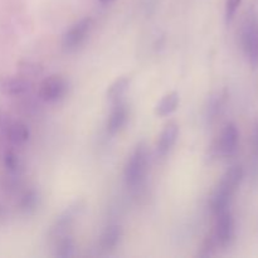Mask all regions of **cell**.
<instances>
[{"label":"cell","mask_w":258,"mask_h":258,"mask_svg":"<svg viewBox=\"0 0 258 258\" xmlns=\"http://www.w3.org/2000/svg\"><path fill=\"white\" fill-rule=\"evenodd\" d=\"M243 168L238 164L227 169L226 173L219 179L209 201V206L214 214L229 208L232 199L236 196L237 190L243 181Z\"/></svg>","instance_id":"6da1fadb"},{"label":"cell","mask_w":258,"mask_h":258,"mask_svg":"<svg viewBox=\"0 0 258 258\" xmlns=\"http://www.w3.org/2000/svg\"><path fill=\"white\" fill-rule=\"evenodd\" d=\"M149 170V150L144 141L139 143L126 161L123 179L128 188H138L144 183Z\"/></svg>","instance_id":"7a4b0ae2"},{"label":"cell","mask_w":258,"mask_h":258,"mask_svg":"<svg viewBox=\"0 0 258 258\" xmlns=\"http://www.w3.org/2000/svg\"><path fill=\"white\" fill-rule=\"evenodd\" d=\"M239 43L247 60L253 68L258 67V18L251 14L242 23Z\"/></svg>","instance_id":"3957f363"},{"label":"cell","mask_w":258,"mask_h":258,"mask_svg":"<svg viewBox=\"0 0 258 258\" xmlns=\"http://www.w3.org/2000/svg\"><path fill=\"white\" fill-rule=\"evenodd\" d=\"M234 236H236V224H234L233 214L231 209L227 208L216 214V224L211 237L213 238L217 248L224 249L231 246Z\"/></svg>","instance_id":"277c9868"},{"label":"cell","mask_w":258,"mask_h":258,"mask_svg":"<svg viewBox=\"0 0 258 258\" xmlns=\"http://www.w3.org/2000/svg\"><path fill=\"white\" fill-rule=\"evenodd\" d=\"M86 208V203L82 199H77L73 203H71L67 208L63 212H60L59 216L54 219L53 224L50 226L49 237L52 239H57L59 237L64 236L68 233V231L71 229V227L75 224V222L77 221L81 217V214L83 213Z\"/></svg>","instance_id":"5b68a950"},{"label":"cell","mask_w":258,"mask_h":258,"mask_svg":"<svg viewBox=\"0 0 258 258\" xmlns=\"http://www.w3.org/2000/svg\"><path fill=\"white\" fill-rule=\"evenodd\" d=\"M239 133L236 123L227 122L214 141L213 153L218 158H231L238 149Z\"/></svg>","instance_id":"8992f818"},{"label":"cell","mask_w":258,"mask_h":258,"mask_svg":"<svg viewBox=\"0 0 258 258\" xmlns=\"http://www.w3.org/2000/svg\"><path fill=\"white\" fill-rule=\"evenodd\" d=\"M68 92V82L63 76L52 75L44 78L39 85L38 96L47 103L59 102Z\"/></svg>","instance_id":"52a82bcc"},{"label":"cell","mask_w":258,"mask_h":258,"mask_svg":"<svg viewBox=\"0 0 258 258\" xmlns=\"http://www.w3.org/2000/svg\"><path fill=\"white\" fill-rule=\"evenodd\" d=\"M92 30V19L91 18H82L76 22L62 37V47L67 52L78 49L90 35Z\"/></svg>","instance_id":"ba28073f"},{"label":"cell","mask_w":258,"mask_h":258,"mask_svg":"<svg viewBox=\"0 0 258 258\" xmlns=\"http://www.w3.org/2000/svg\"><path fill=\"white\" fill-rule=\"evenodd\" d=\"M32 90V82L23 76L0 77V95L9 97H22Z\"/></svg>","instance_id":"9c48e42d"},{"label":"cell","mask_w":258,"mask_h":258,"mask_svg":"<svg viewBox=\"0 0 258 258\" xmlns=\"http://www.w3.org/2000/svg\"><path fill=\"white\" fill-rule=\"evenodd\" d=\"M179 135V126L176 122H168L159 135L158 143H156V154L161 158L168 155L173 150Z\"/></svg>","instance_id":"30bf717a"},{"label":"cell","mask_w":258,"mask_h":258,"mask_svg":"<svg viewBox=\"0 0 258 258\" xmlns=\"http://www.w3.org/2000/svg\"><path fill=\"white\" fill-rule=\"evenodd\" d=\"M128 120V108L125 102H118L112 105L110 116L107 120V133L111 135H116L125 127Z\"/></svg>","instance_id":"8fae6325"},{"label":"cell","mask_w":258,"mask_h":258,"mask_svg":"<svg viewBox=\"0 0 258 258\" xmlns=\"http://www.w3.org/2000/svg\"><path fill=\"white\" fill-rule=\"evenodd\" d=\"M4 135L12 145L20 146L28 143L30 138V130L22 121H13L4 133Z\"/></svg>","instance_id":"7c38bea8"},{"label":"cell","mask_w":258,"mask_h":258,"mask_svg":"<svg viewBox=\"0 0 258 258\" xmlns=\"http://www.w3.org/2000/svg\"><path fill=\"white\" fill-rule=\"evenodd\" d=\"M39 191L34 188H30L20 191L17 207L23 214H32L37 211L38 207H39Z\"/></svg>","instance_id":"4fadbf2b"},{"label":"cell","mask_w":258,"mask_h":258,"mask_svg":"<svg viewBox=\"0 0 258 258\" xmlns=\"http://www.w3.org/2000/svg\"><path fill=\"white\" fill-rule=\"evenodd\" d=\"M179 103H180V96L176 91H171L164 95L161 100L156 103L154 112L158 117H168L178 110Z\"/></svg>","instance_id":"5bb4252c"},{"label":"cell","mask_w":258,"mask_h":258,"mask_svg":"<svg viewBox=\"0 0 258 258\" xmlns=\"http://www.w3.org/2000/svg\"><path fill=\"white\" fill-rule=\"evenodd\" d=\"M130 77L122 76V77H118L117 80H115L110 86H108L107 92H106V97H107V101L111 105L122 102L123 97H125L126 92H127L128 87H130Z\"/></svg>","instance_id":"9a60e30c"},{"label":"cell","mask_w":258,"mask_h":258,"mask_svg":"<svg viewBox=\"0 0 258 258\" xmlns=\"http://www.w3.org/2000/svg\"><path fill=\"white\" fill-rule=\"evenodd\" d=\"M224 103H226V93L222 91L213 93L208 98L206 105V120L209 125H212L219 117L223 111Z\"/></svg>","instance_id":"2e32d148"},{"label":"cell","mask_w":258,"mask_h":258,"mask_svg":"<svg viewBox=\"0 0 258 258\" xmlns=\"http://www.w3.org/2000/svg\"><path fill=\"white\" fill-rule=\"evenodd\" d=\"M121 238H122V228L118 224H111V226L106 227V229L101 234V248L105 249V251L115 249L120 243Z\"/></svg>","instance_id":"e0dca14e"},{"label":"cell","mask_w":258,"mask_h":258,"mask_svg":"<svg viewBox=\"0 0 258 258\" xmlns=\"http://www.w3.org/2000/svg\"><path fill=\"white\" fill-rule=\"evenodd\" d=\"M75 252H76V244L71 236L64 234V236L55 239V248H54L55 257L71 258L75 256Z\"/></svg>","instance_id":"ac0fdd59"},{"label":"cell","mask_w":258,"mask_h":258,"mask_svg":"<svg viewBox=\"0 0 258 258\" xmlns=\"http://www.w3.org/2000/svg\"><path fill=\"white\" fill-rule=\"evenodd\" d=\"M22 175L19 174H13L5 171L4 174L0 175V189L5 193H17L20 190V186H22Z\"/></svg>","instance_id":"d6986e66"},{"label":"cell","mask_w":258,"mask_h":258,"mask_svg":"<svg viewBox=\"0 0 258 258\" xmlns=\"http://www.w3.org/2000/svg\"><path fill=\"white\" fill-rule=\"evenodd\" d=\"M3 164H4L5 171L22 175L23 163H22V160H20L19 156L17 155V153H15V151H13V150L5 151L4 156H3Z\"/></svg>","instance_id":"ffe728a7"},{"label":"cell","mask_w":258,"mask_h":258,"mask_svg":"<svg viewBox=\"0 0 258 258\" xmlns=\"http://www.w3.org/2000/svg\"><path fill=\"white\" fill-rule=\"evenodd\" d=\"M43 67L38 63L30 62V60H25V62L19 63V73L23 77H37V76L42 75Z\"/></svg>","instance_id":"44dd1931"},{"label":"cell","mask_w":258,"mask_h":258,"mask_svg":"<svg viewBox=\"0 0 258 258\" xmlns=\"http://www.w3.org/2000/svg\"><path fill=\"white\" fill-rule=\"evenodd\" d=\"M242 0H226V22L231 23L233 20L234 15L237 14V10L241 7Z\"/></svg>","instance_id":"7402d4cb"},{"label":"cell","mask_w":258,"mask_h":258,"mask_svg":"<svg viewBox=\"0 0 258 258\" xmlns=\"http://www.w3.org/2000/svg\"><path fill=\"white\" fill-rule=\"evenodd\" d=\"M12 122L13 120L9 113H8V111L0 105V133L4 134Z\"/></svg>","instance_id":"603a6c76"},{"label":"cell","mask_w":258,"mask_h":258,"mask_svg":"<svg viewBox=\"0 0 258 258\" xmlns=\"http://www.w3.org/2000/svg\"><path fill=\"white\" fill-rule=\"evenodd\" d=\"M252 154H253V160L258 166V122L254 126L253 134H252Z\"/></svg>","instance_id":"cb8c5ba5"},{"label":"cell","mask_w":258,"mask_h":258,"mask_svg":"<svg viewBox=\"0 0 258 258\" xmlns=\"http://www.w3.org/2000/svg\"><path fill=\"white\" fill-rule=\"evenodd\" d=\"M7 217H8L7 207H5L4 203H3V202L0 201V222L4 221V219H7Z\"/></svg>","instance_id":"d4e9b609"},{"label":"cell","mask_w":258,"mask_h":258,"mask_svg":"<svg viewBox=\"0 0 258 258\" xmlns=\"http://www.w3.org/2000/svg\"><path fill=\"white\" fill-rule=\"evenodd\" d=\"M98 2H100L102 5H108V4H111L112 2H115V0H98Z\"/></svg>","instance_id":"484cf974"}]
</instances>
